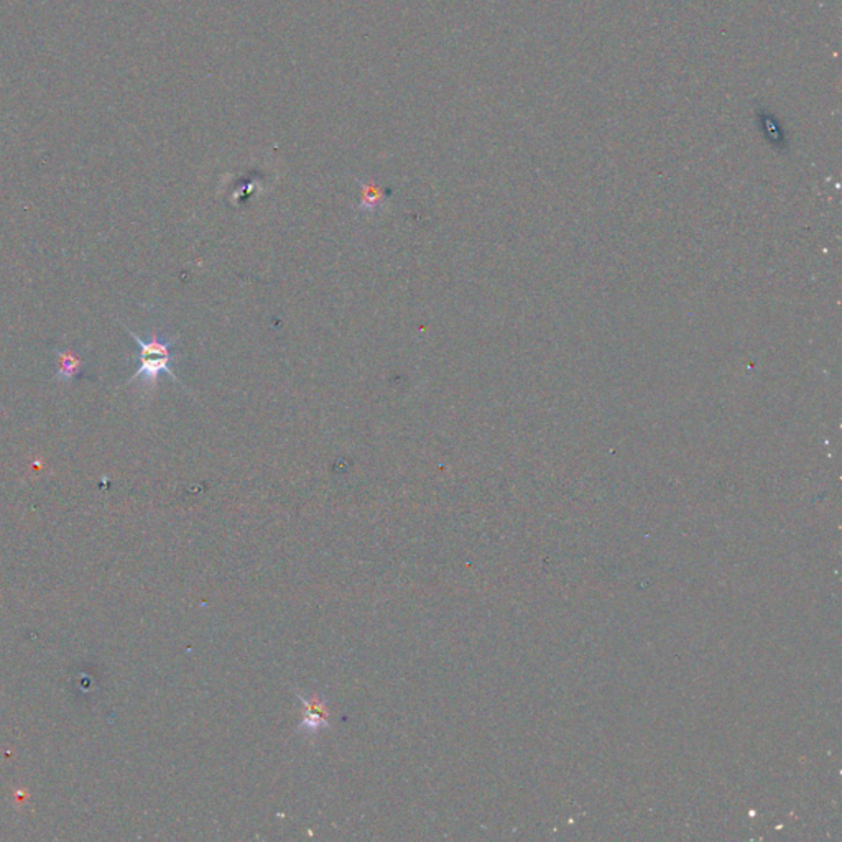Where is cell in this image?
Instances as JSON below:
<instances>
[{"mask_svg":"<svg viewBox=\"0 0 842 842\" xmlns=\"http://www.w3.org/2000/svg\"><path fill=\"white\" fill-rule=\"evenodd\" d=\"M124 328L129 332L130 338L139 344L140 367L139 371L136 372V375H132L130 382L139 378V381L143 382V385L155 387L160 374H166L168 377H172L173 381L179 382V378L176 377L175 372H173L172 369L173 359L176 358L172 352L173 344L176 342L175 338L165 339L162 338V336L156 335V332H153V335L150 336L149 341H143V339L139 338L136 332L130 331L127 326H124Z\"/></svg>","mask_w":842,"mask_h":842,"instance_id":"1","label":"cell"},{"mask_svg":"<svg viewBox=\"0 0 842 842\" xmlns=\"http://www.w3.org/2000/svg\"><path fill=\"white\" fill-rule=\"evenodd\" d=\"M384 189L378 188L374 183L362 185L361 206H359V209H361L362 213H374L375 209L384 201Z\"/></svg>","mask_w":842,"mask_h":842,"instance_id":"2","label":"cell"},{"mask_svg":"<svg viewBox=\"0 0 842 842\" xmlns=\"http://www.w3.org/2000/svg\"><path fill=\"white\" fill-rule=\"evenodd\" d=\"M58 377L70 381L80 371V359L70 351L58 352Z\"/></svg>","mask_w":842,"mask_h":842,"instance_id":"3","label":"cell"}]
</instances>
